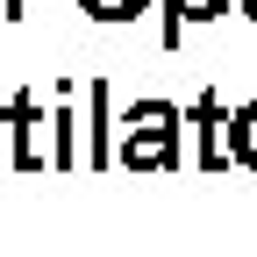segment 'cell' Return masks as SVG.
Instances as JSON below:
<instances>
[{
  "label": "cell",
  "mask_w": 257,
  "mask_h": 257,
  "mask_svg": "<svg viewBox=\"0 0 257 257\" xmlns=\"http://www.w3.org/2000/svg\"><path fill=\"white\" fill-rule=\"evenodd\" d=\"M186 128L200 136V143H193V165H200V172H229V165H236V114L221 107L214 86L186 107Z\"/></svg>",
  "instance_id": "obj_2"
},
{
  "label": "cell",
  "mask_w": 257,
  "mask_h": 257,
  "mask_svg": "<svg viewBox=\"0 0 257 257\" xmlns=\"http://www.w3.org/2000/svg\"><path fill=\"white\" fill-rule=\"evenodd\" d=\"M79 8H86L93 22H136V15H143V0H79Z\"/></svg>",
  "instance_id": "obj_7"
},
{
  "label": "cell",
  "mask_w": 257,
  "mask_h": 257,
  "mask_svg": "<svg viewBox=\"0 0 257 257\" xmlns=\"http://www.w3.org/2000/svg\"><path fill=\"white\" fill-rule=\"evenodd\" d=\"M0 15H8V22H22V0H0Z\"/></svg>",
  "instance_id": "obj_8"
},
{
  "label": "cell",
  "mask_w": 257,
  "mask_h": 257,
  "mask_svg": "<svg viewBox=\"0 0 257 257\" xmlns=\"http://www.w3.org/2000/svg\"><path fill=\"white\" fill-rule=\"evenodd\" d=\"M236 165H243V172H257V100H243V107H236Z\"/></svg>",
  "instance_id": "obj_6"
},
{
  "label": "cell",
  "mask_w": 257,
  "mask_h": 257,
  "mask_svg": "<svg viewBox=\"0 0 257 257\" xmlns=\"http://www.w3.org/2000/svg\"><path fill=\"white\" fill-rule=\"evenodd\" d=\"M121 165L128 172H172V165H186V107H172V100H136L121 114Z\"/></svg>",
  "instance_id": "obj_1"
},
{
  "label": "cell",
  "mask_w": 257,
  "mask_h": 257,
  "mask_svg": "<svg viewBox=\"0 0 257 257\" xmlns=\"http://www.w3.org/2000/svg\"><path fill=\"white\" fill-rule=\"evenodd\" d=\"M236 8H243V22H257V0H236Z\"/></svg>",
  "instance_id": "obj_9"
},
{
  "label": "cell",
  "mask_w": 257,
  "mask_h": 257,
  "mask_svg": "<svg viewBox=\"0 0 257 257\" xmlns=\"http://www.w3.org/2000/svg\"><path fill=\"white\" fill-rule=\"evenodd\" d=\"M86 150H79V165L86 172H107L114 165V93H107V79H86Z\"/></svg>",
  "instance_id": "obj_3"
},
{
  "label": "cell",
  "mask_w": 257,
  "mask_h": 257,
  "mask_svg": "<svg viewBox=\"0 0 257 257\" xmlns=\"http://www.w3.org/2000/svg\"><path fill=\"white\" fill-rule=\"evenodd\" d=\"M214 15H229V0H165V50H179L186 22H214Z\"/></svg>",
  "instance_id": "obj_5"
},
{
  "label": "cell",
  "mask_w": 257,
  "mask_h": 257,
  "mask_svg": "<svg viewBox=\"0 0 257 257\" xmlns=\"http://www.w3.org/2000/svg\"><path fill=\"white\" fill-rule=\"evenodd\" d=\"M0 128H8V165L15 172H43V143H36L43 107H36V93H15V100L0 107Z\"/></svg>",
  "instance_id": "obj_4"
}]
</instances>
